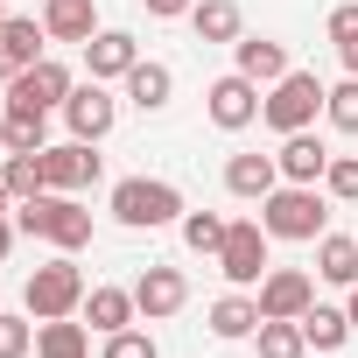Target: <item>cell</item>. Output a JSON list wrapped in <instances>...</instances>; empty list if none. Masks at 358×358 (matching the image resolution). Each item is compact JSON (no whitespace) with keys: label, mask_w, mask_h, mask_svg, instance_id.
<instances>
[{"label":"cell","mask_w":358,"mask_h":358,"mask_svg":"<svg viewBox=\"0 0 358 358\" xmlns=\"http://www.w3.org/2000/svg\"><path fill=\"white\" fill-rule=\"evenodd\" d=\"M316 274H323L330 288H358V239L323 232V239H316Z\"/></svg>","instance_id":"cell-22"},{"label":"cell","mask_w":358,"mask_h":358,"mask_svg":"<svg viewBox=\"0 0 358 358\" xmlns=\"http://www.w3.org/2000/svg\"><path fill=\"white\" fill-rule=\"evenodd\" d=\"M113 218H120L127 232L176 225V218H183V190L162 183V176H127V183H113Z\"/></svg>","instance_id":"cell-3"},{"label":"cell","mask_w":358,"mask_h":358,"mask_svg":"<svg viewBox=\"0 0 358 358\" xmlns=\"http://www.w3.org/2000/svg\"><path fill=\"white\" fill-rule=\"evenodd\" d=\"M8 204H15V190H8V176H0V211H8Z\"/></svg>","instance_id":"cell-38"},{"label":"cell","mask_w":358,"mask_h":358,"mask_svg":"<svg viewBox=\"0 0 358 358\" xmlns=\"http://www.w3.org/2000/svg\"><path fill=\"white\" fill-rule=\"evenodd\" d=\"M15 232L22 239H50L57 253H78V246H92V211L78 197H64V190H43V197H29L15 211Z\"/></svg>","instance_id":"cell-1"},{"label":"cell","mask_w":358,"mask_h":358,"mask_svg":"<svg viewBox=\"0 0 358 358\" xmlns=\"http://www.w3.org/2000/svg\"><path fill=\"white\" fill-rule=\"evenodd\" d=\"M309 302H316V281H309L302 267H267V281H260V316H288V323H302Z\"/></svg>","instance_id":"cell-11"},{"label":"cell","mask_w":358,"mask_h":358,"mask_svg":"<svg viewBox=\"0 0 358 358\" xmlns=\"http://www.w3.org/2000/svg\"><path fill=\"white\" fill-rule=\"evenodd\" d=\"M71 92H78V78H71L57 57H43V64H29V71L8 85V106H22V113H64Z\"/></svg>","instance_id":"cell-7"},{"label":"cell","mask_w":358,"mask_h":358,"mask_svg":"<svg viewBox=\"0 0 358 358\" xmlns=\"http://www.w3.org/2000/svg\"><path fill=\"white\" fill-rule=\"evenodd\" d=\"M43 176H50V190H64V197L92 190V183H99V155H92V141H57V148H43Z\"/></svg>","instance_id":"cell-10"},{"label":"cell","mask_w":358,"mask_h":358,"mask_svg":"<svg viewBox=\"0 0 358 358\" xmlns=\"http://www.w3.org/2000/svg\"><path fill=\"white\" fill-rule=\"evenodd\" d=\"M141 309H134V288H92L85 295V323L99 330V337H113V330H127Z\"/></svg>","instance_id":"cell-21"},{"label":"cell","mask_w":358,"mask_h":358,"mask_svg":"<svg viewBox=\"0 0 358 358\" xmlns=\"http://www.w3.org/2000/svg\"><path fill=\"white\" fill-rule=\"evenodd\" d=\"M183 246L204 253V260H218V246H225V218H218V211H183Z\"/></svg>","instance_id":"cell-28"},{"label":"cell","mask_w":358,"mask_h":358,"mask_svg":"<svg viewBox=\"0 0 358 358\" xmlns=\"http://www.w3.org/2000/svg\"><path fill=\"white\" fill-rule=\"evenodd\" d=\"M106 358H162V351H155V337H148V330H134V323H127V330H113V337H106Z\"/></svg>","instance_id":"cell-32"},{"label":"cell","mask_w":358,"mask_h":358,"mask_svg":"<svg viewBox=\"0 0 358 358\" xmlns=\"http://www.w3.org/2000/svg\"><path fill=\"white\" fill-rule=\"evenodd\" d=\"M337 57H344V78H358V43H337Z\"/></svg>","instance_id":"cell-36"},{"label":"cell","mask_w":358,"mask_h":358,"mask_svg":"<svg viewBox=\"0 0 358 358\" xmlns=\"http://www.w3.org/2000/svg\"><path fill=\"white\" fill-rule=\"evenodd\" d=\"M85 295H92V288H85V267H78L71 253H57V260H43V267L29 274V295H22V302H29L36 323H57V316H78Z\"/></svg>","instance_id":"cell-5"},{"label":"cell","mask_w":358,"mask_h":358,"mask_svg":"<svg viewBox=\"0 0 358 358\" xmlns=\"http://www.w3.org/2000/svg\"><path fill=\"white\" fill-rule=\"evenodd\" d=\"M253 344H260V358H302V351H309V337H302V323H288V316H260V330H253Z\"/></svg>","instance_id":"cell-26"},{"label":"cell","mask_w":358,"mask_h":358,"mask_svg":"<svg viewBox=\"0 0 358 358\" xmlns=\"http://www.w3.org/2000/svg\"><path fill=\"white\" fill-rule=\"evenodd\" d=\"M344 316H351V330H358V288H351V302H344Z\"/></svg>","instance_id":"cell-37"},{"label":"cell","mask_w":358,"mask_h":358,"mask_svg":"<svg viewBox=\"0 0 358 358\" xmlns=\"http://www.w3.org/2000/svg\"><path fill=\"white\" fill-rule=\"evenodd\" d=\"M120 85H127V99H134L141 113H162V106H169V92H176V71H169V64H155V57H141Z\"/></svg>","instance_id":"cell-19"},{"label":"cell","mask_w":358,"mask_h":358,"mask_svg":"<svg viewBox=\"0 0 358 358\" xmlns=\"http://www.w3.org/2000/svg\"><path fill=\"white\" fill-rule=\"evenodd\" d=\"M323 190H330L337 204H358V155H330V169H323Z\"/></svg>","instance_id":"cell-31"},{"label":"cell","mask_w":358,"mask_h":358,"mask_svg":"<svg viewBox=\"0 0 358 358\" xmlns=\"http://www.w3.org/2000/svg\"><path fill=\"white\" fill-rule=\"evenodd\" d=\"M253 330H260V295L232 288V295H218V302H211V337L239 344V337H253Z\"/></svg>","instance_id":"cell-17"},{"label":"cell","mask_w":358,"mask_h":358,"mask_svg":"<svg viewBox=\"0 0 358 358\" xmlns=\"http://www.w3.org/2000/svg\"><path fill=\"white\" fill-rule=\"evenodd\" d=\"M323 120H330L337 134H358V78L330 85V99H323Z\"/></svg>","instance_id":"cell-29"},{"label":"cell","mask_w":358,"mask_h":358,"mask_svg":"<svg viewBox=\"0 0 358 358\" xmlns=\"http://www.w3.org/2000/svg\"><path fill=\"white\" fill-rule=\"evenodd\" d=\"M36 358H92V330L57 316V323H36Z\"/></svg>","instance_id":"cell-24"},{"label":"cell","mask_w":358,"mask_h":358,"mask_svg":"<svg viewBox=\"0 0 358 358\" xmlns=\"http://www.w3.org/2000/svg\"><path fill=\"white\" fill-rule=\"evenodd\" d=\"M141 64V43L127 36V29H99L92 43H85V71L99 78V85H113V78H127Z\"/></svg>","instance_id":"cell-13"},{"label":"cell","mask_w":358,"mask_h":358,"mask_svg":"<svg viewBox=\"0 0 358 358\" xmlns=\"http://www.w3.org/2000/svg\"><path fill=\"white\" fill-rule=\"evenodd\" d=\"M218 274H225L232 288H260V281H267V225H260V218H232V225H225Z\"/></svg>","instance_id":"cell-6"},{"label":"cell","mask_w":358,"mask_h":358,"mask_svg":"<svg viewBox=\"0 0 358 358\" xmlns=\"http://www.w3.org/2000/svg\"><path fill=\"white\" fill-rule=\"evenodd\" d=\"M0 29H8V0H0Z\"/></svg>","instance_id":"cell-39"},{"label":"cell","mask_w":358,"mask_h":358,"mask_svg":"<svg viewBox=\"0 0 358 358\" xmlns=\"http://www.w3.org/2000/svg\"><path fill=\"white\" fill-rule=\"evenodd\" d=\"M204 113H211V127L239 134V127H253V120H260V85H253L246 71H232V78H218V85L204 92Z\"/></svg>","instance_id":"cell-9"},{"label":"cell","mask_w":358,"mask_h":358,"mask_svg":"<svg viewBox=\"0 0 358 358\" xmlns=\"http://www.w3.org/2000/svg\"><path fill=\"white\" fill-rule=\"evenodd\" d=\"M113 120H120V99H113L99 78L78 85V92L64 99V127H71V141H92V148H99V141L113 134Z\"/></svg>","instance_id":"cell-8"},{"label":"cell","mask_w":358,"mask_h":358,"mask_svg":"<svg viewBox=\"0 0 358 358\" xmlns=\"http://www.w3.org/2000/svg\"><path fill=\"white\" fill-rule=\"evenodd\" d=\"M183 302H190V281H183V267H148V274L134 281V309H141L148 323L176 316Z\"/></svg>","instance_id":"cell-12"},{"label":"cell","mask_w":358,"mask_h":358,"mask_svg":"<svg viewBox=\"0 0 358 358\" xmlns=\"http://www.w3.org/2000/svg\"><path fill=\"white\" fill-rule=\"evenodd\" d=\"M302 337H309V351H344V344H351V316H344V309H330V302H309Z\"/></svg>","instance_id":"cell-25"},{"label":"cell","mask_w":358,"mask_h":358,"mask_svg":"<svg viewBox=\"0 0 358 358\" xmlns=\"http://www.w3.org/2000/svg\"><path fill=\"white\" fill-rule=\"evenodd\" d=\"M50 43H92L99 36V0H43Z\"/></svg>","instance_id":"cell-15"},{"label":"cell","mask_w":358,"mask_h":358,"mask_svg":"<svg viewBox=\"0 0 358 358\" xmlns=\"http://www.w3.org/2000/svg\"><path fill=\"white\" fill-rule=\"evenodd\" d=\"M330 43H358V0L330 8Z\"/></svg>","instance_id":"cell-33"},{"label":"cell","mask_w":358,"mask_h":358,"mask_svg":"<svg viewBox=\"0 0 358 358\" xmlns=\"http://www.w3.org/2000/svg\"><path fill=\"white\" fill-rule=\"evenodd\" d=\"M274 183H281V162H274V155H232V162H225V190L246 197V204H260Z\"/></svg>","instance_id":"cell-16"},{"label":"cell","mask_w":358,"mask_h":358,"mask_svg":"<svg viewBox=\"0 0 358 358\" xmlns=\"http://www.w3.org/2000/svg\"><path fill=\"white\" fill-rule=\"evenodd\" d=\"M274 162H281V183H323V169H330V148H323V141L302 127V134H281Z\"/></svg>","instance_id":"cell-14"},{"label":"cell","mask_w":358,"mask_h":358,"mask_svg":"<svg viewBox=\"0 0 358 358\" xmlns=\"http://www.w3.org/2000/svg\"><path fill=\"white\" fill-rule=\"evenodd\" d=\"M8 253H15V218L0 211V260H8Z\"/></svg>","instance_id":"cell-35"},{"label":"cell","mask_w":358,"mask_h":358,"mask_svg":"<svg viewBox=\"0 0 358 358\" xmlns=\"http://www.w3.org/2000/svg\"><path fill=\"white\" fill-rule=\"evenodd\" d=\"M232 57H239V71L253 78V85H274V78H288L295 64H288V50L281 43H267V36H239L232 43Z\"/></svg>","instance_id":"cell-18"},{"label":"cell","mask_w":358,"mask_h":358,"mask_svg":"<svg viewBox=\"0 0 358 358\" xmlns=\"http://www.w3.org/2000/svg\"><path fill=\"white\" fill-rule=\"evenodd\" d=\"M36 351V316H8L0 309V358H29Z\"/></svg>","instance_id":"cell-30"},{"label":"cell","mask_w":358,"mask_h":358,"mask_svg":"<svg viewBox=\"0 0 358 358\" xmlns=\"http://www.w3.org/2000/svg\"><path fill=\"white\" fill-rule=\"evenodd\" d=\"M0 176H8L15 204H29V197H43V190H50V176H43V155H8V162H0Z\"/></svg>","instance_id":"cell-27"},{"label":"cell","mask_w":358,"mask_h":358,"mask_svg":"<svg viewBox=\"0 0 358 358\" xmlns=\"http://www.w3.org/2000/svg\"><path fill=\"white\" fill-rule=\"evenodd\" d=\"M260 225H267V239H295V246H309V239H323L330 211H323L316 183H274V190L260 197Z\"/></svg>","instance_id":"cell-2"},{"label":"cell","mask_w":358,"mask_h":358,"mask_svg":"<svg viewBox=\"0 0 358 358\" xmlns=\"http://www.w3.org/2000/svg\"><path fill=\"white\" fill-rule=\"evenodd\" d=\"M190 29H197V43H239V36H246V15L232 8V0H197V8H190Z\"/></svg>","instance_id":"cell-23"},{"label":"cell","mask_w":358,"mask_h":358,"mask_svg":"<svg viewBox=\"0 0 358 358\" xmlns=\"http://www.w3.org/2000/svg\"><path fill=\"white\" fill-rule=\"evenodd\" d=\"M323 99H330V85H323L316 71H288V78H274V85H267L260 120H267L274 134H302V127H316Z\"/></svg>","instance_id":"cell-4"},{"label":"cell","mask_w":358,"mask_h":358,"mask_svg":"<svg viewBox=\"0 0 358 358\" xmlns=\"http://www.w3.org/2000/svg\"><path fill=\"white\" fill-rule=\"evenodd\" d=\"M141 8H148L155 22H176V15H190V8H197V0H141Z\"/></svg>","instance_id":"cell-34"},{"label":"cell","mask_w":358,"mask_h":358,"mask_svg":"<svg viewBox=\"0 0 358 358\" xmlns=\"http://www.w3.org/2000/svg\"><path fill=\"white\" fill-rule=\"evenodd\" d=\"M0 148H8V155H43L50 148V113L8 106V113H0Z\"/></svg>","instance_id":"cell-20"}]
</instances>
